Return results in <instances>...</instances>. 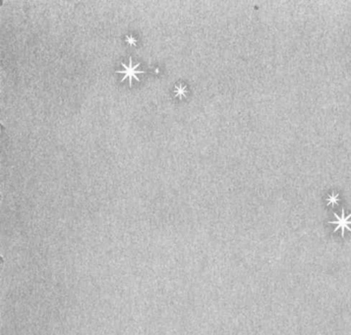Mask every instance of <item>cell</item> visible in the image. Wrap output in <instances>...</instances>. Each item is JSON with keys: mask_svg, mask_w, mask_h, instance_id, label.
<instances>
[{"mask_svg": "<svg viewBox=\"0 0 351 335\" xmlns=\"http://www.w3.org/2000/svg\"><path fill=\"white\" fill-rule=\"evenodd\" d=\"M122 66L125 68V70L117 71V73H124L125 76H124L123 80H125L126 78H129V85H130V86L132 85V78H134V79H136V80H139V78L137 77V74H143V73H144V71L138 70V68H139V66H140V63H138L137 65L133 66L132 58H131V57L129 58V65L127 66L124 63H122Z\"/></svg>", "mask_w": 351, "mask_h": 335, "instance_id": "obj_1", "label": "cell"}, {"mask_svg": "<svg viewBox=\"0 0 351 335\" xmlns=\"http://www.w3.org/2000/svg\"><path fill=\"white\" fill-rule=\"evenodd\" d=\"M336 216L338 217V221H336V224H338V227H340V228L342 229V231L344 230V228L349 229L348 228V224H350V221H348V219H349V217L351 215H349V216H347V217H344V211H342V216L341 217H338V215H336Z\"/></svg>", "mask_w": 351, "mask_h": 335, "instance_id": "obj_2", "label": "cell"}, {"mask_svg": "<svg viewBox=\"0 0 351 335\" xmlns=\"http://www.w3.org/2000/svg\"><path fill=\"white\" fill-rule=\"evenodd\" d=\"M127 40H128V42L131 43V44H134V43L136 42V40H134L132 36H127Z\"/></svg>", "mask_w": 351, "mask_h": 335, "instance_id": "obj_3", "label": "cell"}, {"mask_svg": "<svg viewBox=\"0 0 351 335\" xmlns=\"http://www.w3.org/2000/svg\"><path fill=\"white\" fill-rule=\"evenodd\" d=\"M329 201H332V203H336V201H338V198H334V196H331L329 197Z\"/></svg>", "mask_w": 351, "mask_h": 335, "instance_id": "obj_4", "label": "cell"}]
</instances>
